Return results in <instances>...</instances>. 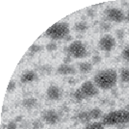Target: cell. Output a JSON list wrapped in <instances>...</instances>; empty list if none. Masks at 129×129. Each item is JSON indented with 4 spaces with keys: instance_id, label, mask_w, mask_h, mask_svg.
Masks as SVG:
<instances>
[{
    "instance_id": "23",
    "label": "cell",
    "mask_w": 129,
    "mask_h": 129,
    "mask_svg": "<svg viewBox=\"0 0 129 129\" xmlns=\"http://www.w3.org/2000/svg\"><path fill=\"white\" fill-rule=\"evenodd\" d=\"M15 89H16V82L14 80H11L9 82V85H8V88H7V91L11 92V91H15Z\"/></svg>"
},
{
    "instance_id": "22",
    "label": "cell",
    "mask_w": 129,
    "mask_h": 129,
    "mask_svg": "<svg viewBox=\"0 0 129 129\" xmlns=\"http://www.w3.org/2000/svg\"><path fill=\"white\" fill-rule=\"evenodd\" d=\"M122 58H123L126 62L129 63V45H127L122 51Z\"/></svg>"
},
{
    "instance_id": "6",
    "label": "cell",
    "mask_w": 129,
    "mask_h": 129,
    "mask_svg": "<svg viewBox=\"0 0 129 129\" xmlns=\"http://www.w3.org/2000/svg\"><path fill=\"white\" fill-rule=\"evenodd\" d=\"M80 90L82 93L84 94L85 98H91L98 94L99 89L96 87V85L91 82V81H86L84 82L80 87Z\"/></svg>"
},
{
    "instance_id": "30",
    "label": "cell",
    "mask_w": 129,
    "mask_h": 129,
    "mask_svg": "<svg viewBox=\"0 0 129 129\" xmlns=\"http://www.w3.org/2000/svg\"><path fill=\"white\" fill-rule=\"evenodd\" d=\"M70 57H66V58H64V64H70Z\"/></svg>"
},
{
    "instance_id": "15",
    "label": "cell",
    "mask_w": 129,
    "mask_h": 129,
    "mask_svg": "<svg viewBox=\"0 0 129 129\" xmlns=\"http://www.w3.org/2000/svg\"><path fill=\"white\" fill-rule=\"evenodd\" d=\"M36 104H37V100H36V98H34V97L25 98V99L22 101V105L26 108V109H32V108H34L36 106Z\"/></svg>"
},
{
    "instance_id": "26",
    "label": "cell",
    "mask_w": 129,
    "mask_h": 129,
    "mask_svg": "<svg viewBox=\"0 0 129 129\" xmlns=\"http://www.w3.org/2000/svg\"><path fill=\"white\" fill-rule=\"evenodd\" d=\"M116 35L118 40H122L124 38V30L123 29H118L116 31Z\"/></svg>"
},
{
    "instance_id": "24",
    "label": "cell",
    "mask_w": 129,
    "mask_h": 129,
    "mask_svg": "<svg viewBox=\"0 0 129 129\" xmlns=\"http://www.w3.org/2000/svg\"><path fill=\"white\" fill-rule=\"evenodd\" d=\"M101 62V57L99 55H93L91 58V64H97Z\"/></svg>"
},
{
    "instance_id": "29",
    "label": "cell",
    "mask_w": 129,
    "mask_h": 129,
    "mask_svg": "<svg viewBox=\"0 0 129 129\" xmlns=\"http://www.w3.org/2000/svg\"><path fill=\"white\" fill-rule=\"evenodd\" d=\"M94 14H95L94 11H93V10H91V9H90V10L88 11V16H91V17H92V16H94Z\"/></svg>"
},
{
    "instance_id": "7",
    "label": "cell",
    "mask_w": 129,
    "mask_h": 129,
    "mask_svg": "<svg viewBox=\"0 0 129 129\" xmlns=\"http://www.w3.org/2000/svg\"><path fill=\"white\" fill-rule=\"evenodd\" d=\"M105 15L108 17V19L110 21L113 22H122L126 18V16L124 15V13L120 9L117 8H110L105 10Z\"/></svg>"
},
{
    "instance_id": "21",
    "label": "cell",
    "mask_w": 129,
    "mask_h": 129,
    "mask_svg": "<svg viewBox=\"0 0 129 129\" xmlns=\"http://www.w3.org/2000/svg\"><path fill=\"white\" fill-rule=\"evenodd\" d=\"M42 50H43L42 45H39V44H33V45L30 46V48H29V51L33 54L39 53V52H41Z\"/></svg>"
},
{
    "instance_id": "16",
    "label": "cell",
    "mask_w": 129,
    "mask_h": 129,
    "mask_svg": "<svg viewBox=\"0 0 129 129\" xmlns=\"http://www.w3.org/2000/svg\"><path fill=\"white\" fill-rule=\"evenodd\" d=\"M120 81L123 83H129V68H123L119 74Z\"/></svg>"
},
{
    "instance_id": "28",
    "label": "cell",
    "mask_w": 129,
    "mask_h": 129,
    "mask_svg": "<svg viewBox=\"0 0 129 129\" xmlns=\"http://www.w3.org/2000/svg\"><path fill=\"white\" fill-rule=\"evenodd\" d=\"M43 127V124H42V121L41 120H36L34 121V128L37 129V128H42Z\"/></svg>"
},
{
    "instance_id": "13",
    "label": "cell",
    "mask_w": 129,
    "mask_h": 129,
    "mask_svg": "<svg viewBox=\"0 0 129 129\" xmlns=\"http://www.w3.org/2000/svg\"><path fill=\"white\" fill-rule=\"evenodd\" d=\"M92 69V64L91 63H88V62H83L79 64V71L81 73H89Z\"/></svg>"
},
{
    "instance_id": "19",
    "label": "cell",
    "mask_w": 129,
    "mask_h": 129,
    "mask_svg": "<svg viewBox=\"0 0 129 129\" xmlns=\"http://www.w3.org/2000/svg\"><path fill=\"white\" fill-rule=\"evenodd\" d=\"M85 129H105V125L102 122H92L87 125V127Z\"/></svg>"
},
{
    "instance_id": "31",
    "label": "cell",
    "mask_w": 129,
    "mask_h": 129,
    "mask_svg": "<svg viewBox=\"0 0 129 129\" xmlns=\"http://www.w3.org/2000/svg\"><path fill=\"white\" fill-rule=\"evenodd\" d=\"M22 119V117H17V118H16V120H15V121H16V122H18V121H19V120H21Z\"/></svg>"
},
{
    "instance_id": "27",
    "label": "cell",
    "mask_w": 129,
    "mask_h": 129,
    "mask_svg": "<svg viewBox=\"0 0 129 129\" xmlns=\"http://www.w3.org/2000/svg\"><path fill=\"white\" fill-rule=\"evenodd\" d=\"M6 129H17V124H16V121H10L7 124Z\"/></svg>"
},
{
    "instance_id": "5",
    "label": "cell",
    "mask_w": 129,
    "mask_h": 129,
    "mask_svg": "<svg viewBox=\"0 0 129 129\" xmlns=\"http://www.w3.org/2000/svg\"><path fill=\"white\" fill-rule=\"evenodd\" d=\"M116 44H117L116 39L112 35L106 34L100 38L98 42V47L104 52H110L116 47Z\"/></svg>"
},
{
    "instance_id": "32",
    "label": "cell",
    "mask_w": 129,
    "mask_h": 129,
    "mask_svg": "<svg viewBox=\"0 0 129 129\" xmlns=\"http://www.w3.org/2000/svg\"><path fill=\"white\" fill-rule=\"evenodd\" d=\"M126 19L129 21V11H128V13H127V16H126Z\"/></svg>"
},
{
    "instance_id": "3",
    "label": "cell",
    "mask_w": 129,
    "mask_h": 129,
    "mask_svg": "<svg viewBox=\"0 0 129 129\" xmlns=\"http://www.w3.org/2000/svg\"><path fill=\"white\" fill-rule=\"evenodd\" d=\"M70 33V26L66 22H58L49 27L46 30L45 35L52 41H58L64 39Z\"/></svg>"
},
{
    "instance_id": "4",
    "label": "cell",
    "mask_w": 129,
    "mask_h": 129,
    "mask_svg": "<svg viewBox=\"0 0 129 129\" xmlns=\"http://www.w3.org/2000/svg\"><path fill=\"white\" fill-rule=\"evenodd\" d=\"M69 53L75 59H82L88 55V50L81 41H73L69 46Z\"/></svg>"
},
{
    "instance_id": "33",
    "label": "cell",
    "mask_w": 129,
    "mask_h": 129,
    "mask_svg": "<svg viewBox=\"0 0 129 129\" xmlns=\"http://www.w3.org/2000/svg\"><path fill=\"white\" fill-rule=\"evenodd\" d=\"M126 110H128V111H129V104L127 105V107H126Z\"/></svg>"
},
{
    "instance_id": "17",
    "label": "cell",
    "mask_w": 129,
    "mask_h": 129,
    "mask_svg": "<svg viewBox=\"0 0 129 129\" xmlns=\"http://www.w3.org/2000/svg\"><path fill=\"white\" fill-rule=\"evenodd\" d=\"M71 97H72V99H74L75 101H82L83 99H85V96H84V94L82 93L80 88L75 90V91L72 92Z\"/></svg>"
},
{
    "instance_id": "25",
    "label": "cell",
    "mask_w": 129,
    "mask_h": 129,
    "mask_svg": "<svg viewBox=\"0 0 129 129\" xmlns=\"http://www.w3.org/2000/svg\"><path fill=\"white\" fill-rule=\"evenodd\" d=\"M111 23H109V22H102L101 23V29H102L103 31H110V29H111Z\"/></svg>"
},
{
    "instance_id": "18",
    "label": "cell",
    "mask_w": 129,
    "mask_h": 129,
    "mask_svg": "<svg viewBox=\"0 0 129 129\" xmlns=\"http://www.w3.org/2000/svg\"><path fill=\"white\" fill-rule=\"evenodd\" d=\"M78 118H79V120H80L81 122H83V123H86V122L91 121V118H90L89 112H81L78 115Z\"/></svg>"
},
{
    "instance_id": "14",
    "label": "cell",
    "mask_w": 129,
    "mask_h": 129,
    "mask_svg": "<svg viewBox=\"0 0 129 129\" xmlns=\"http://www.w3.org/2000/svg\"><path fill=\"white\" fill-rule=\"evenodd\" d=\"M89 112V115H90V118L91 119H98V118H102L103 116V112L100 110V109H97V108H94V109H91V111H88Z\"/></svg>"
},
{
    "instance_id": "12",
    "label": "cell",
    "mask_w": 129,
    "mask_h": 129,
    "mask_svg": "<svg viewBox=\"0 0 129 129\" xmlns=\"http://www.w3.org/2000/svg\"><path fill=\"white\" fill-rule=\"evenodd\" d=\"M89 29V25L86 21H79L74 24V31L77 33H86Z\"/></svg>"
},
{
    "instance_id": "20",
    "label": "cell",
    "mask_w": 129,
    "mask_h": 129,
    "mask_svg": "<svg viewBox=\"0 0 129 129\" xmlns=\"http://www.w3.org/2000/svg\"><path fill=\"white\" fill-rule=\"evenodd\" d=\"M57 48H58V46H57V43H55V42H51V43H47V44L45 45V49H46L48 52L56 51Z\"/></svg>"
},
{
    "instance_id": "9",
    "label": "cell",
    "mask_w": 129,
    "mask_h": 129,
    "mask_svg": "<svg viewBox=\"0 0 129 129\" xmlns=\"http://www.w3.org/2000/svg\"><path fill=\"white\" fill-rule=\"evenodd\" d=\"M46 96L48 97L50 100H59L62 97V91L59 87L51 85L46 90Z\"/></svg>"
},
{
    "instance_id": "8",
    "label": "cell",
    "mask_w": 129,
    "mask_h": 129,
    "mask_svg": "<svg viewBox=\"0 0 129 129\" xmlns=\"http://www.w3.org/2000/svg\"><path fill=\"white\" fill-rule=\"evenodd\" d=\"M59 114L55 110H46L42 113V119L46 124L53 125L59 121Z\"/></svg>"
},
{
    "instance_id": "11",
    "label": "cell",
    "mask_w": 129,
    "mask_h": 129,
    "mask_svg": "<svg viewBox=\"0 0 129 129\" xmlns=\"http://www.w3.org/2000/svg\"><path fill=\"white\" fill-rule=\"evenodd\" d=\"M37 78H38V75L34 70H27L20 76V82L22 84H28V83L34 82Z\"/></svg>"
},
{
    "instance_id": "1",
    "label": "cell",
    "mask_w": 129,
    "mask_h": 129,
    "mask_svg": "<svg viewBox=\"0 0 129 129\" xmlns=\"http://www.w3.org/2000/svg\"><path fill=\"white\" fill-rule=\"evenodd\" d=\"M118 82V73L117 71L111 69L103 70L98 71L93 77V83L100 90H111L116 86Z\"/></svg>"
},
{
    "instance_id": "10",
    "label": "cell",
    "mask_w": 129,
    "mask_h": 129,
    "mask_svg": "<svg viewBox=\"0 0 129 129\" xmlns=\"http://www.w3.org/2000/svg\"><path fill=\"white\" fill-rule=\"evenodd\" d=\"M57 72L61 75H73L75 73V69L70 64H63L57 68Z\"/></svg>"
},
{
    "instance_id": "2",
    "label": "cell",
    "mask_w": 129,
    "mask_h": 129,
    "mask_svg": "<svg viewBox=\"0 0 129 129\" xmlns=\"http://www.w3.org/2000/svg\"><path fill=\"white\" fill-rule=\"evenodd\" d=\"M105 126H118L129 122L128 110H116L104 115L101 120Z\"/></svg>"
}]
</instances>
